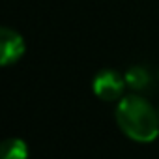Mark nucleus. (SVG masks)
Returning a JSON list of instances; mask_svg holds the SVG:
<instances>
[{
    "instance_id": "1",
    "label": "nucleus",
    "mask_w": 159,
    "mask_h": 159,
    "mask_svg": "<svg viewBox=\"0 0 159 159\" xmlns=\"http://www.w3.org/2000/svg\"><path fill=\"white\" fill-rule=\"evenodd\" d=\"M114 120L122 133L140 144L153 142L159 135V114L157 109L142 96L129 94L124 96L116 109Z\"/></svg>"
},
{
    "instance_id": "2",
    "label": "nucleus",
    "mask_w": 159,
    "mask_h": 159,
    "mask_svg": "<svg viewBox=\"0 0 159 159\" xmlns=\"http://www.w3.org/2000/svg\"><path fill=\"white\" fill-rule=\"evenodd\" d=\"M125 77L114 69H101L92 81V90L101 101H120L125 90Z\"/></svg>"
},
{
    "instance_id": "3",
    "label": "nucleus",
    "mask_w": 159,
    "mask_h": 159,
    "mask_svg": "<svg viewBox=\"0 0 159 159\" xmlns=\"http://www.w3.org/2000/svg\"><path fill=\"white\" fill-rule=\"evenodd\" d=\"M25 52H26L25 38L17 30L2 26V30H0V64L4 67L17 64L25 56Z\"/></svg>"
},
{
    "instance_id": "4",
    "label": "nucleus",
    "mask_w": 159,
    "mask_h": 159,
    "mask_svg": "<svg viewBox=\"0 0 159 159\" xmlns=\"http://www.w3.org/2000/svg\"><path fill=\"white\" fill-rule=\"evenodd\" d=\"M124 77H125L127 88H131L135 92H144L152 84V75H150V71L144 66H131L124 73Z\"/></svg>"
},
{
    "instance_id": "5",
    "label": "nucleus",
    "mask_w": 159,
    "mask_h": 159,
    "mask_svg": "<svg viewBox=\"0 0 159 159\" xmlns=\"http://www.w3.org/2000/svg\"><path fill=\"white\" fill-rule=\"evenodd\" d=\"M0 159H28V146L21 139H6L0 148Z\"/></svg>"
},
{
    "instance_id": "6",
    "label": "nucleus",
    "mask_w": 159,
    "mask_h": 159,
    "mask_svg": "<svg viewBox=\"0 0 159 159\" xmlns=\"http://www.w3.org/2000/svg\"><path fill=\"white\" fill-rule=\"evenodd\" d=\"M157 114H159V107H157Z\"/></svg>"
},
{
    "instance_id": "7",
    "label": "nucleus",
    "mask_w": 159,
    "mask_h": 159,
    "mask_svg": "<svg viewBox=\"0 0 159 159\" xmlns=\"http://www.w3.org/2000/svg\"><path fill=\"white\" fill-rule=\"evenodd\" d=\"M157 79H159V73H157Z\"/></svg>"
}]
</instances>
